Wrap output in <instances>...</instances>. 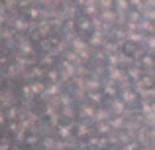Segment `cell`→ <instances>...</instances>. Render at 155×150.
<instances>
[{
  "label": "cell",
  "mask_w": 155,
  "mask_h": 150,
  "mask_svg": "<svg viewBox=\"0 0 155 150\" xmlns=\"http://www.w3.org/2000/svg\"><path fill=\"white\" fill-rule=\"evenodd\" d=\"M118 51H120V55H124L128 59H134V61H137L145 54L143 46L140 42H136V40H122L118 44Z\"/></svg>",
  "instance_id": "obj_1"
},
{
  "label": "cell",
  "mask_w": 155,
  "mask_h": 150,
  "mask_svg": "<svg viewBox=\"0 0 155 150\" xmlns=\"http://www.w3.org/2000/svg\"><path fill=\"white\" fill-rule=\"evenodd\" d=\"M137 87L143 91H155V75L153 73H141L137 79Z\"/></svg>",
  "instance_id": "obj_2"
},
{
  "label": "cell",
  "mask_w": 155,
  "mask_h": 150,
  "mask_svg": "<svg viewBox=\"0 0 155 150\" xmlns=\"http://www.w3.org/2000/svg\"><path fill=\"white\" fill-rule=\"evenodd\" d=\"M100 12H116V0H98Z\"/></svg>",
  "instance_id": "obj_3"
}]
</instances>
